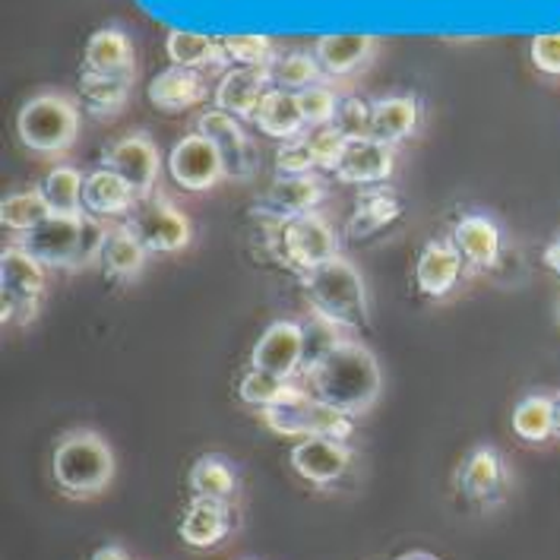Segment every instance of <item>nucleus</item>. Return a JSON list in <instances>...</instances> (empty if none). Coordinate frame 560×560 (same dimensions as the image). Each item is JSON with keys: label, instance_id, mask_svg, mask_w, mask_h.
I'll return each instance as SVG.
<instances>
[{"label": "nucleus", "instance_id": "obj_1", "mask_svg": "<svg viewBox=\"0 0 560 560\" xmlns=\"http://www.w3.org/2000/svg\"><path fill=\"white\" fill-rule=\"evenodd\" d=\"M301 384L311 396L332 406L336 412L354 418L374 409L384 389V374H381L377 354L364 342L339 336V339H329L324 349L307 361Z\"/></svg>", "mask_w": 560, "mask_h": 560}, {"label": "nucleus", "instance_id": "obj_2", "mask_svg": "<svg viewBox=\"0 0 560 560\" xmlns=\"http://www.w3.org/2000/svg\"><path fill=\"white\" fill-rule=\"evenodd\" d=\"M115 450L98 431L73 428L51 450V481L70 501H92L115 481Z\"/></svg>", "mask_w": 560, "mask_h": 560}, {"label": "nucleus", "instance_id": "obj_3", "mask_svg": "<svg viewBox=\"0 0 560 560\" xmlns=\"http://www.w3.org/2000/svg\"><path fill=\"white\" fill-rule=\"evenodd\" d=\"M304 282V298L314 317L326 329H361L371 320V304H368V289L352 260L342 254L332 257L320 269L301 276Z\"/></svg>", "mask_w": 560, "mask_h": 560}, {"label": "nucleus", "instance_id": "obj_4", "mask_svg": "<svg viewBox=\"0 0 560 560\" xmlns=\"http://www.w3.org/2000/svg\"><path fill=\"white\" fill-rule=\"evenodd\" d=\"M16 133L23 147L38 155H60L77 143L80 108L63 92H38L20 108Z\"/></svg>", "mask_w": 560, "mask_h": 560}, {"label": "nucleus", "instance_id": "obj_5", "mask_svg": "<svg viewBox=\"0 0 560 560\" xmlns=\"http://www.w3.org/2000/svg\"><path fill=\"white\" fill-rule=\"evenodd\" d=\"M453 488L459 501L469 503L478 513L498 510L513 491V472H510L506 456L494 443H475L463 456V463L456 466Z\"/></svg>", "mask_w": 560, "mask_h": 560}, {"label": "nucleus", "instance_id": "obj_6", "mask_svg": "<svg viewBox=\"0 0 560 560\" xmlns=\"http://www.w3.org/2000/svg\"><path fill=\"white\" fill-rule=\"evenodd\" d=\"M48 276L45 266L30 257L20 244H10L0 254V298H3V324H30L38 314V301L45 295Z\"/></svg>", "mask_w": 560, "mask_h": 560}, {"label": "nucleus", "instance_id": "obj_7", "mask_svg": "<svg viewBox=\"0 0 560 560\" xmlns=\"http://www.w3.org/2000/svg\"><path fill=\"white\" fill-rule=\"evenodd\" d=\"M260 415H264V424L269 431L285 434V438H298V441H307V438L349 441L354 431L349 415L336 412L332 406H326L311 393L298 396L295 402H289V406H279V409H269V412Z\"/></svg>", "mask_w": 560, "mask_h": 560}, {"label": "nucleus", "instance_id": "obj_8", "mask_svg": "<svg viewBox=\"0 0 560 560\" xmlns=\"http://www.w3.org/2000/svg\"><path fill=\"white\" fill-rule=\"evenodd\" d=\"M276 229H279L276 244H279L282 260L292 269H298L301 276H307V272L329 264L332 257H339L336 232H332V225L326 222V215H320V212L298 215V219H289V222H282Z\"/></svg>", "mask_w": 560, "mask_h": 560}, {"label": "nucleus", "instance_id": "obj_9", "mask_svg": "<svg viewBox=\"0 0 560 560\" xmlns=\"http://www.w3.org/2000/svg\"><path fill=\"white\" fill-rule=\"evenodd\" d=\"M250 368L298 381V374L307 368V329L298 320H276L266 326L250 349Z\"/></svg>", "mask_w": 560, "mask_h": 560}, {"label": "nucleus", "instance_id": "obj_10", "mask_svg": "<svg viewBox=\"0 0 560 560\" xmlns=\"http://www.w3.org/2000/svg\"><path fill=\"white\" fill-rule=\"evenodd\" d=\"M127 225L140 235L149 254H175L180 247H187L194 237L190 219L165 197L140 200L133 215L127 219Z\"/></svg>", "mask_w": 560, "mask_h": 560}, {"label": "nucleus", "instance_id": "obj_11", "mask_svg": "<svg viewBox=\"0 0 560 560\" xmlns=\"http://www.w3.org/2000/svg\"><path fill=\"white\" fill-rule=\"evenodd\" d=\"M354 450L349 441H332V438H307L298 441L289 453V463L301 481L314 485V488H332L339 485L346 472L352 469Z\"/></svg>", "mask_w": 560, "mask_h": 560}, {"label": "nucleus", "instance_id": "obj_12", "mask_svg": "<svg viewBox=\"0 0 560 560\" xmlns=\"http://www.w3.org/2000/svg\"><path fill=\"white\" fill-rule=\"evenodd\" d=\"M168 175L175 177L177 187H184L190 194H203L225 177V165H222V155H219L215 143L197 130V133H187L184 140H177L172 147Z\"/></svg>", "mask_w": 560, "mask_h": 560}, {"label": "nucleus", "instance_id": "obj_13", "mask_svg": "<svg viewBox=\"0 0 560 560\" xmlns=\"http://www.w3.org/2000/svg\"><path fill=\"white\" fill-rule=\"evenodd\" d=\"M102 168H112L115 175H120L130 184V190L140 200H147L155 190V180H159V172H162V159H159V149H155L149 133H127V137H120L118 143L105 149Z\"/></svg>", "mask_w": 560, "mask_h": 560}, {"label": "nucleus", "instance_id": "obj_14", "mask_svg": "<svg viewBox=\"0 0 560 560\" xmlns=\"http://www.w3.org/2000/svg\"><path fill=\"white\" fill-rule=\"evenodd\" d=\"M235 503L190 498V503L184 506V513L177 520V538L187 548H194V551H212L222 541H229V535L235 532Z\"/></svg>", "mask_w": 560, "mask_h": 560}, {"label": "nucleus", "instance_id": "obj_15", "mask_svg": "<svg viewBox=\"0 0 560 560\" xmlns=\"http://www.w3.org/2000/svg\"><path fill=\"white\" fill-rule=\"evenodd\" d=\"M326 184L320 175H301V177H276L272 187L266 190V197L254 207V215H264L266 222L282 225L289 219L317 212L324 203Z\"/></svg>", "mask_w": 560, "mask_h": 560}, {"label": "nucleus", "instance_id": "obj_16", "mask_svg": "<svg viewBox=\"0 0 560 560\" xmlns=\"http://www.w3.org/2000/svg\"><path fill=\"white\" fill-rule=\"evenodd\" d=\"M450 241L463 254L469 272H485L494 269L503 257V232L501 222L488 212H466L456 219Z\"/></svg>", "mask_w": 560, "mask_h": 560}, {"label": "nucleus", "instance_id": "obj_17", "mask_svg": "<svg viewBox=\"0 0 560 560\" xmlns=\"http://www.w3.org/2000/svg\"><path fill=\"white\" fill-rule=\"evenodd\" d=\"M197 130L215 143L222 165H225V177H250L257 168V149L250 143V137L244 133L241 120L212 108L207 115H200Z\"/></svg>", "mask_w": 560, "mask_h": 560}, {"label": "nucleus", "instance_id": "obj_18", "mask_svg": "<svg viewBox=\"0 0 560 560\" xmlns=\"http://www.w3.org/2000/svg\"><path fill=\"white\" fill-rule=\"evenodd\" d=\"M393 168H396V147H389L377 137H368V140L346 143L332 175L354 187H381L384 180H389Z\"/></svg>", "mask_w": 560, "mask_h": 560}, {"label": "nucleus", "instance_id": "obj_19", "mask_svg": "<svg viewBox=\"0 0 560 560\" xmlns=\"http://www.w3.org/2000/svg\"><path fill=\"white\" fill-rule=\"evenodd\" d=\"M463 272H466V260L450 237H431L415 260V282L421 295L428 298L450 295L459 285Z\"/></svg>", "mask_w": 560, "mask_h": 560}, {"label": "nucleus", "instance_id": "obj_20", "mask_svg": "<svg viewBox=\"0 0 560 560\" xmlns=\"http://www.w3.org/2000/svg\"><path fill=\"white\" fill-rule=\"evenodd\" d=\"M80 222L83 219L48 215L38 229H32L30 235H23L16 244L42 266L70 269L73 254H77V244H80Z\"/></svg>", "mask_w": 560, "mask_h": 560}, {"label": "nucleus", "instance_id": "obj_21", "mask_svg": "<svg viewBox=\"0 0 560 560\" xmlns=\"http://www.w3.org/2000/svg\"><path fill=\"white\" fill-rule=\"evenodd\" d=\"M269 92V73L250 67H232L215 86V108L237 120H254L257 108Z\"/></svg>", "mask_w": 560, "mask_h": 560}, {"label": "nucleus", "instance_id": "obj_22", "mask_svg": "<svg viewBox=\"0 0 560 560\" xmlns=\"http://www.w3.org/2000/svg\"><path fill=\"white\" fill-rule=\"evenodd\" d=\"M374 51H377L374 35H352V32L320 35L314 45V58L329 77H352L361 67H368Z\"/></svg>", "mask_w": 560, "mask_h": 560}, {"label": "nucleus", "instance_id": "obj_23", "mask_svg": "<svg viewBox=\"0 0 560 560\" xmlns=\"http://www.w3.org/2000/svg\"><path fill=\"white\" fill-rule=\"evenodd\" d=\"M83 203H86L89 215H98V219H130L140 197L112 168H95L86 175Z\"/></svg>", "mask_w": 560, "mask_h": 560}, {"label": "nucleus", "instance_id": "obj_24", "mask_svg": "<svg viewBox=\"0 0 560 560\" xmlns=\"http://www.w3.org/2000/svg\"><path fill=\"white\" fill-rule=\"evenodd\" d=\"M83 73L98 77H133V45L130 35L118 26L92 32L83 51Z\"/></svg>", "mask_w": 560, "mask_h": 560}, {"label": "nucleus", "instance_id": "obj_25", "mask_svg": "<svg viewBox=\"0 0 560 560\" xmlns=\"http://www.w3.org/2000/svg\"><path fill=\"white\" fill-rule=\"evenodd\" d=\"M207 77L197 70H184V67H168L159 77H152L149 83V102L159 112H187L194 105H200L207 98Z\"/></svg>", "mask_w": 560, "mask_h": 560}, {"label": "nucleus", "instance_id": "obj_26", "mask_svg": "<svg viewBox=\"0 0 560 560\" xmlns=\"http://www.w3.org/2000/svg\"><path fill=\"white\" fill-rule=\"evenodd\" d=\"M187 488H190V498H200V501L235 503L237 491H241V475L229 456L207 453L190 466Z\"/></svg>", "mask_w": 560, "mask_h": 560}, {"label": "nucleus", "instance_id": "obj_27", "mask_svg": "<svg viewBox=\"0 0 560 560\" xmlns=\"http://www.w3.org/2000/svg\"><path fill=\"white\" fill-rule=\"evenodd\" d=\"M513 434L529 446L555 441V389H532L516 399L510 415Z\"/></svg>", "mask_w": 560, "mask_h": 560}, {"label": "nucleus", "instance_id": "obj_28", "mask_svg": "<svg viewBox=\"0 0 560 560\" xmlns=\"http://www.w3.org/2000/svg\"><path fill=\"white\" fill-rule=\"evenodd\" d=\"M165 55L172 60V67H184V70H222L229 63V55L222 48V38H212L203 32H184L172 30L165 38Z\"/></svg>", "mask_w": 560, "mask_h": 560}, {"label": "nucleus", "instance_id": "obj_29", "mask_svg": "<svg viewBox=\"0 0 560 560\" xmlns=\"http://www.w3.org/2000/svg\"><path fill=\"white\" fill-rule=\"evenodd\" d=\"M402 215V200L389 190V187H364V194L354 200L352 215L346 222V235L349 237H371L384 232L386 225H393Z\"/></svg>", "mask_w": 560, "mask_h": 560}, {"label": "nucleus", "instance_id": "obj_30", "mask_svg": "<svg viewBox=\"0 0 560 560\" xmlns=\"http://www.w3.org/2000/svg\"><path fill=\"white\" fill-rule=\"evenodd\" d=\"M147 244L140 241V235L127 222L112 225L108 241H105V250H102V269H105L108 279H115V282H137L143 266H147Z\"/></svg>", "mask_w": 560, "mask_h": 560}, {"label": "nucleus", "instance_id": "obj_31", "mask_svg": "<svg viewBox=\"0 0 560 560\" xmlns=\"http://www.w3.org/2000/svg\"><path fill=\"white\" fill-rule=\"evenodd\" d=\"M421 102L415 95H386L374 102V137L389 147L406 143L421 127Z\"/></svg>", "mask_w": 560, "mask_h": 560}, {"label": "nucleus", "instance_id": "obj_32", "mask_svg": "<svg viewBox=\"0 0 560 560\" xmlns=\"http://www.w3.org/2000/svg\"><path fill=\"white\" fill-rule=\"evenodd\" d=\"M254 124L264 130L266 137L272 140H295L304 133L307 120H304V112H301V102H298V92H285V89L269 86V92L264 95L260 108H257V118Z\"/></svg>", "mask_w": 560, "mask_h": 560}, {"label": "nucleus", "instance_id": "obj_33", "mask_svg": "<svg viewBox=\"0 0 560 560\" xmlns=\"http://www.w3.org/2000/svg\"><path fill=\"white\" fill-rule=\"evenodd\" d=\"M307 389L301 381H285V377H276V374H264V371H247L237 384V396L244 406L250 409H260V412H269V409H279V406H289L295 402L298 396H304Z\"/></svg>", "mask_w": 560, "mask_h": 560}, {"label": "nucleus", "instance_id": "obj_34", "mask_svg": "<svg viewBox=\"0 0 560 560\" xmlns=\"http://www.w3.org/2000/svg\"><path fill=\"white\" fill-rule=\"evenodd\" d=\"M83 190H86V177L80 175L73 165H58L42 180V194H45V203L51 209V215L83 219L86 215Z\"/></svg>", "mask_w": 560, "mask_h": 560}, {"label": "nucleus", "instance_id": "obj_35", "mask_svg": "<svg viewBox=\"0 0 560 560\" xmlns=\"http://www.w3.org/2000/svg\"><path fill=\"white\" fill-rule=\"evenodd\" d=\"M133 77H98V73H83L80 77V95L86 102L89 115L95 118H112L130 98Z\"/></svg>", "mask_w": 560, "mask_h": 560}, {"label": "nucleus", "instance_id": "obj_36", "mask_svg": "<svg viewBox=\"0 0 560 560\" xmlns=\"http://www.w3.org/2000/svg\"><path fill=\"white\" fill-rule=\"evenodd\" d=\"M48 215H51V209L45 203L42 187L7 194L3 203H0V222H3V229L16 232L20 237L30 235L32 229H38Z\"/></svg>", "mask_w": 560, "mask_h": 560}, {"label": "nucleus", "instance_id": "obj_37", "mask_svg": "<svg viewBox=\"0 0 560 560\" xmlns=\"http://www.w3.org/2000/svg\"><path fill=\"white\" fill-rule=\"evenodd\" d=\"M269 73V86L285 89V92H304V89L317 86L320 80V63L307 51H292V55H279L272 60Z\"/></svg>", "mask_w": 560, "mask_h": 560}, {"label": "nucleus", "instance_id": "obj_38", "mask_svg": "<svg viewBox=\"0 0 560 560\" xmlns=\"http://www.w3.org/2000/svg\"><path fill=\"white\" fill-rule=\"evenodd\" d=\"M222 48L229 55V63L235 67H250V70H269L276 51L266 35H225Z\"/></svg>", "mask_w": 560, "mask_h": 560}, {"label": "nucleus", "instance_id": "obj_39", "mask_svg": "<svg viewBox=\"0 0 560 560\" xmlns=\"http://www.w3.org/2000/svg\"><path fill=\"white\" fill-rule=\"evenodd\" d=\"M112 225L98 215H83L80 222V244H77V254H73V264L67 272H83L89 266L102 264V250H105V241H108Z\"/></svg>", "mask_w": 560, "mask_h": 560}, {"label": "nucleus", "instance_id": "obj_40", "mask_svg": "<svg viewBox=\"0 0 560 560\" xmlns=\"http://www.w3.org/2000/svg\"><path fill=\"white\" fill-rule=\"evenodd\" d=\"M339 133L346 140H368L374 137V102H364L358 95H346L339 102V112H336V120Z\"/></svg>", "mask_w": 560, "mask_h": 560}, {"label": "nucleus", "instance_id": "obj_41", "mask_svg": "<svg viewBox=\"0 0 560 560\" xmlns=\"http://www.w3.org/2000/svg\"><path fill=\"white\" fill-rule=\"evenodd\" d=\"M301 175H317V159L307 147L304 133L295 140H285L282 147L276 149V177H301Z\"/></svg>", "mask_w": 560, "mask_h": 560}, {"label": "nucleus", "instance_id": "obj_42", "mask_svg": "<svg viewBox=\"0 0 560 560\" xmlns=\"http://www.w3.org/2000/svg\"><path fill=\"white\" fill-rule=\"evenodd\" d=\"M304 140H307V147H311L314 159H317V168H326V172H336V165H339V159H342V149L349 143V140L339 133L336 124L311 127V130L304 133Z\"/></svg>", "mask_w": 560, "mask_h": 560}, {"label": "nucleus", "instance_id": "obj_43", "mask_svg": "<svg viewBox=\"0 0 560 560\" xmlns=\"http://www.w3.org/2000/svg\"><path fill=\"white\" fill-rule=\"evenodd\" d=\"M298 102H301V112H304V120L307 127H326L336 120V112H339V95L329 86H311L304 92H298Z\"/></svg>", "mask_w": 560, "mask_h": 560}, {"label": "nucleus", "instance_id": "obj_44", "mask_svg": "<svg viewBox=\"0 0 560 560\" xmlns=\"http://www.w3.org/2000/svg\"><path fill=\"white\" fill-rule=\"evenodd\" d=\"M529 60L541 77L560 80V32L535 35L529 42Z\"/></svg>", "mask_w": 560, "mask_h": 560}, {"label": "nucleus", "instance_id": "obj_45", "mask_svg": "<svg viewBox=\"0 0 560 560\" xmlns=\"http://www.w3.org/2000/svg\"><path fill=\"white\" fill-rule=\"evenodd\" d=\"M89 560H133L120 545H102V548H95L92 551V558Z\"/></svg>", "mask_w": 560, "mask_h": 560}, {"label": "nucleus", "instance_id": "obj_46", "mask_svg": "<svg viewBox=\"0 0 560 560\" xmlns=\"http://www.w3.org/2000/svg\"><path fill=\"white\" fill-rule=\"evenodd\" d=\"M545 266H548V269H551V272L560 279V235L545 247Z\"/></svg>", "mask_w": 560, "mask_h": 560}, {"label": "nucleus", "instance_id": "obj_47", "mask_svg": "<svg viewBox=\"0 0 560 560\" xmlns=\"http://www.w3.org/2000/svg\"><path fill=\"white\" fill-rule=\"evenodd\" d=\"M396 560H441L438 555H431V551H406L402 558Z\"/></svg>", "mask_w": 560, "mask_h": 560}, {"label": "nucleus", "instance_id": "obj_48", "mask_svg": "<svg viewBox=\"0 0 560 560\" xmlns=\"http://www.w3.org/2000/svg\"><path fill=\"white\" fill-rule=\"evenodd\" d=\"M555 441H560V389H555Z\"/></svg>", "mask_w": 560, "mask_h": 560}, {"label": "nucleus", "instance_id": "obj_49", "mask_svg": "<svg viewBox=\"0 0 560 560\" xmlns=\"http://www.w3.org/2000/svg\"><path fill=\"white\" fill-rule=\"evenodd\" d=\"M555 317H558V326H560V298H558V304H555Z\"/></svg>", "mask_w": 560, "mask_h": 560}]
</instances>
